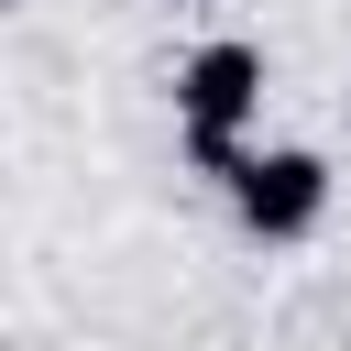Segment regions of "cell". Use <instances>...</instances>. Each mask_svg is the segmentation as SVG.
Segmentation results:
<instances>
[{"mask_svg": "<svg viewBox=\"0 0 351 351\" xmlns=\"http://www.w3.org/2000/svg\"><path fill=\"white\" fill-rule=\"evenodd\" d=\"M329 154H307V143H263V154H241V176H230V219L252 230V241H307L318 219H329Z\"/></svg>", "mask_w": 351, "mask_h": 351, "instance_id": "obj_2", "label": "cell"}, {"mask_svg": "<svg viewBox=\"0 0 351 351\" xmlns=\"http://www.w3.org/2000/svg\"><path fill=\"white\" fill-rule=\"evenodd\" d=\"M263 88H274V66H263L252 33H219L176 66V132H186L197 176H219V186L241 176V132L263 121Z\"/></svg>", "mask_w": 351, "mask_h": 351, "instance_id": "obj_1", "label": "cell"}]
</instances>
